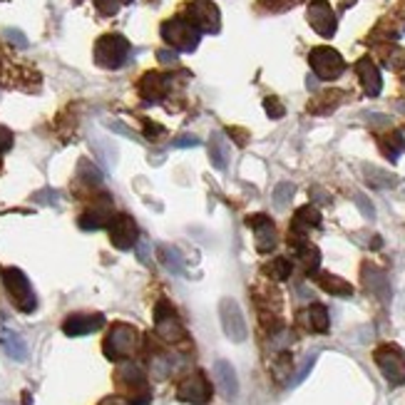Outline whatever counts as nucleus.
<instances>
[{
	"instance_id": "nucleus-1",
	"label": "nucleus",
	"mask_w": 405,
	"mask_h": 405,
	"mask_svg": "<svg viewBox=\"0 0 405 405\" xmlns=\"http://www.w3.org/2000/svg\"><path fill=\"white\" fill-rule=\"evenodd\" d=\"M162 37L167 45H172L174 50L182 53H192L199 45L201 32L194 23H189L187 18H172L162 25Z\"/></svg>"
},
{
	"instance_id": "nucleus-2",
	"label": "nucleus",
	"mask_w": 405,
	"mask_h": 405,
	"mask_svg": "<svg viewBox=\"0 0 405 405\" xmlns=\"http://www.w3.org/2000/svg\"><path fill=\"white\" fill-rule=\"evenodd\" d=\"M219 318H221V328H224L229 341H234V343L247 341V336H249L247 318H244V311L237 299H229L227 296V299L219 301Z\"/></svg>"
},
{
	"instance_id": "nucleus-3",
	"label": "nucleus",
	"mask_w": 405,
	"mask_h": 405,
	"mask_svg": "<svg viewBox=\"0 0 405 405\" xmlns=\"http://www.w3.org/2000/svg\"><path fill=\"white\" fill-rule=\"evenodd\" d=\"M130 42L122 35H102L95 45V63L105 70H117L127 60Z\"/></svg>"
},
{
	"instance_id": "nucleus-4",
	"label": "nucleus",
	"mask_w": 405,
	"mask_h": 405,
	"mask_svg": "<svg viewBox=\"0 0 405 405\" xmlns=\"http://www.w3.org/2000/svg\"><path fill=\"white\" fill-rule=\"evenodd\" d=\"M309 63H311V70L316 75L318 80H338L346 70V60L341 58V53L333 48H313L309 55Z\"/></svg>"
},
{
	"instance_id": "nucleus-5",
	"label": "nucleus",
	"mask_w": 405,
	"mask_h": 405,
	"mask_svg": "<svg viewBox=\"0 0 405 405\" xmlns=\"http://www.w3.org/2000/svg\"><path fill=\"white\" fill-rule=\"evenodd\" d=\"M3 281H6L8 294H11L13 304H15L18 309L25 311V313L35 311V306H37L35 294H32L30 281H27V276L23 274L20 268H6V271H3Z\"/></svg>"
},
{
	"instance_id": "nucleus-6",
	"label": "nucleus",
	"mask_w": 405,
	"mask_h": 405,
	"mask_svg": "<svg viewBox=\"0 0 405 405\" xmlns=\"http://www.w3.org/2000/svg\"><path fill=\"white\" fill-rule=\"evenodd\" d=\"M373 358L388 383L405 385V353L398 346H380Z\"/></svg>"
},
{
	"instance_id": "nucleus-7",
	"label": "nucleus",
	"mask_w": 405,
	"mask_h": 405,
	"mask_svg": "<svg viewBox=\"0 0 405 405\" xmlns=\"http://www.w3.org/2000/svg\"><path fill=\"white\" fill-rule=\"evenodd\" d=\"M135 346H137V331L127 323H115L105 341V353L112 361H122V358L132 356Z\"/></svg>"
},
{
	"instance_id": "nucleus-8",
	"label": "nucleus",
	"mask_w": 405,
	"mask_h": 405,
	"mask_svg": "<svg viewBox=\"0 0 405 405\" xmlns=\"http://www.w3.org/2000/svg\"><path fill=\"white\" fill-rule=\"evenodd\" d=\"M154 331L167 343H177L185 338V326L179 323L177 313L167 301H159L157 309H154Z\"/></svg>"
},
{
	"instance_id": "nucleus-9",
	"label": "nucleus",
	"mask_w": 405,
	"mask_h": 405,
	"mask_svg": "<svg viewBox=\"0 0 405 405\" xmlns=\"http://www.w3.org/2000/svg\"><path fill=\"white\" fill-rule=\"evenodd\" d=\"M107 229H110V242L115 244L120 251H127V249H132L137 244L139 232H137V224H135L132 216H127V214L112 216Z\"/></svg>"
},
{
	"instance_id": "nucleus-10",
	"label": "nucleus",
	"mask_w": 405,
	"mask_h": 405,
	"mask_svg": "<svg viewBox=\"0 0 405 405\" xmlns=\"http://www.w3.org/2000/svg\"><path fill=\"white\" fill-rule=\"evenodd\" d=\"M177 395H179V400H185V403L204 405L206 400L211 398V385H209V380H206V375L197 370V373L187 375V378L179 383Z\"/></svg>"
},
{
	"instance_id": "nucleus-11",
	"label": "nucleus",
	"mask_w": 405,
	"mask_h": 405,
	"mask_svg": "<svg viewBox=\"0 0 405 405\" xmlns=\"http://www.w3.org/2000/svg\"><path fill=\"white\" fill-rule=\"evenodd\" d=\"M189 23H194L199 27V32H216L221 25L219 18V8L211 3V0H192L189 6Z\"/></svg>"
},
{
	"instance_id": "nucleus-12",
	"label": "nucleus",
	"mask_w": 405,
	"mask_h": 405,
	"mask_svg": "<svg viewBox=\"0 0 405 405\" xmlns=\"http://www.w3.org/2000/svg\"><path fill=\"white\" fill-rule=\"evenodd\" d=\"M309 23L311 27L323 37L336 35V13L326 0H311L309 6Z\"/></svg>"
},
{
	"instance_id": "nucleus-13",
	"label": "nucleus",
	"mask_w": 405,
	"mask_h": 405,
	"mask_svg": "<svg viewBox=\"0 0 405 405\" xmlns=\"http://www.w3.org/2000/svg\"><path fill=\"white\" fill-rule=\"evenodd\" d=\"M247 224L254 229V237H256V249L261 254H268L276 249V227L274 221L268 219L266 214H258V216H249Z\"/></svg>"
},
{
	"instance_id": "nucleus-14",
	"label": "nucleus",
	"mask_w": 405,
	"mask_h": 405,
	"mask_svg": "<svg viewBox=\"0 0 405 405\" xmlns=\"http://www.w3.org/2000/svg\"><path fill=\"white\" fill-rule=\"evenodd\" d=\"M105 326V316L102 313H75L63 323V331L68 336H85V333L100 331Z\"/></svg>"
},
{
	"instance_id": "nucleus-15",
	"label": "nucleus",
	"mask_w": 405,
	"mask_h": 405,
	"mask_svg": "<svg viewBox=\"0 0 405 405\" xmlns=\"http://www.w3.org/2000/svg\"><path fill=\"white\" fill-rule=\"evenodd\" d=\"M356 73L361 77V85H363L366 95L378 97L380 89H383V77H380V70L375 68V63L370 58H361L356 63Z\"/></svg>"
},
{
	"instance_id": "nucleus-16",
	"label": "nucleus",
	"mask_w": 405,
	"mask_h": 405,
	"mask_svg": "<svg viewBox=\"0 0 405 405\" xmlns=\"http://www.w3.org/2000/svg\"><path fill=\"white\" fill-rule=\"evenodd\" d=\"M214 378L216 385H219L221 395L229 400H234L239 395V378H237V370L229 361H216L214 363Z\"/></svg>"
},
{
	"instance_id": "nucleus-17",
	"label": "nucleus",
	"mask_w": 405,
	"mask_h": 405,
	"mask_svg": "<svg viewBox=\"0 0 405 405\" xmlns=\"http://www.w3.org/2000/svg\"><path fill=\"white\" fill-rule=\"evenodd\" d=\"M167 92V77L162 73H147L139 80V95L147 102H159Z\"/></svg>"
},
{
	"instance_id": "nucleus-18",
	"label": "nucleus",
	"mask_w": 405,
	"mask_h": 405,
	"mask_svg": "<svg viewBox=\"0 0 405 405\" xmlns=\"http://www.w3.org/2000/svg\"><path fill=\"white\" fill-rule=\"evenodd\" d=\"M363 284H366V289H368L373 296H378L380 301H388L390 299V284H388V279H385V274L380 271V268L366 266Z\"/></svg>"
},
{
	"instance_id": "nucleus-19",
	"label": "nucleus",
	"mask_w": 405,
	"mask_h": 405,
	"mask_svg": "<svg viewBox=\"0 0 405 405\" xmlns=\"http://www.w3.org/2000/svg\"><path fill=\"white\" fill-rule=\"evenodd\" d=\"M316 284L321 286L326 294H333V296H353V286L348 284L346 279L336 274H328V271H316Z\"/></svg>"
},
{
	"instance_id": "nucleus-20",
	"label": "nucleus",
	"mask_w": 405,
	"mask_h": 405,
	"mask_svg": "<svg viewBox=\"0 0 405 405\" xmlns=\"http://www.w3.org/2000/svg\"><path fill=\"white\" fill-rule=\"evenodd\" d=\"M306 316H309V326H311V331H316V333H328V326H331V318H328L326 306H321V304H311V306H309V311H306Z\"/></svg>"
},
{
	"instance_id": "nucleus-21",
	"label": "nucleus",
	"mask_w": 405,
	"mask_h": 405,
	"mask_svg": "<svg viewBox=\"0 0 405 405\" xmlns=\"http://www.w3.org/2000/svg\"><path fill=\"white\" fill-rule=\"evenodd\" d=\"M157 256L167 271H172V274H177V276L185 274V261H182V256H179V251L174 247H159Z\"/></svg>"
},
{
	"instance_id": "nucleus-22",
	"label": "nucleus",
	"mask_w": 405,
	"mask_h": 405,
	"mask_svg": "<svg viewBox=\"0 0 405 405\" xmlns=\"http://www.w3.org/2000/svg\"><path fill=\"white\" fill-rule=\"evenodd\" d=\"M209 157H211V164H214L216 169H227L229 164V152L227 147H224V142H221L219 135H214L209 142Z\"/></svg>"
},
{
	"instance_id": "nucleus-23",
	"label": "nucleus",
	"mask_w": 405,
	"mask_h": 405,
	"mask_svg": "<svg viewBox=\"0 0 405 405\" xmlns=\"http://www.w3.org/2000/svg\"><path fill=\"white\" fill-rule=\"evenodd\" d=\"M296 254H299V258H301V263H304L306 271H309V274H316L318 263H321V254H318V249L304 244L301 249H296Z\"/></svg>"
},
{
	"instance_id": "nucleus-24",
	"label": "nucleus",
	"mask_w": 405,
	"mask_h": 405,
	"mask_svg": "<svg viewBox=\"0 0 405 405\" xmlns=\"http://www.w3.org/2000/svg\"><path fill=\"white\" fill-rule=\"evenodd\" d=\"M291 261L289 258H284V256H279V258H274V261L268 263L266 266V274L271 276V279H276V281H286L291 276Z\"/></svg>"
},
{
	"instance_id": "nucleus-25",
	"label": "nucleus",
	"mask_w": 405,
	"mask_h": 405,
	"mask_svg": "<svg viewBox=\"0 0 405 405\" xmlns=\"http://www.w3.org/2000/svg\"><path fill=\"white\" fill-rule=\"evenodd\" d=\"M6 348L15 361H25L27 358V346L23 343V338L18 336V333H11V331L6 333Z\"/></svg>"
},
{
	"instance_id": "nucleus-26",
	"label": "nucleus",
	"mask_w": 405,
	"mask_h": 405,
	"mask_svg": "<svg viewBox=\"0 0 405 405\" xmlns=\"http://www.w3.org/2000/svg\"><path fill=\"white\" fill-rule=\"evenodd\" d=\"M380 144H383V152L390 162L398 159V154H400L398 149H405V139H403V135H398V132H393L388 139H380Z\"/></svg>"
},
{
	"instance_id": "nucleus-27",
	"label": "nucleus",
	"mask_w": 405,
	"mask_h": 405,
	"mask_svg": "<svg viewBox=\"0 0 405 405\" xmlns=\"http://www.w3.org/2000/svg\"><path fill=\"white\" fill-rule=\"evenodd\" d=\"M294 192H296V187L291 185V182H281V185H276L274 204L279 206V209H286V206L291 204V199H294Z\"/></svg>"
},
{
	"instance_id": "nucleus-28",
	"label": "nucleus",
	"mask_w": 405,
	"mask_h": 405,
	"mask_svg": "<svg viewBox=\"0 0 405 405\" xmlns=\"http://www.w3.org/2000/svg\"><path fill=\"white\" fill-rule=\"evenodd\" d=\"M80 177H82L85 182H89V185H100V182H102V174L97 172V169L87 162V159H82V162H80Z\"/></svg>"
},
{
	"instance_id": "nucleus-29",
	"label": "nucleus",
	"mask_w": 405,
	"mask_h": 405,
	"mask_svg": "<svg viewBox=\"0 0 405 405\" xmlns=\"http://www.w3.org/2000/svg\"><path fill=\"white\" fill-rule=\"evenodd\" d=\"M263 107H266V115L271 117V120H281V117L286 115V110L279 102V97H266V100H263Z\"/></svg>"
},
{
	"instance_id": "nucleus-30",
	"label": "nucleus",
	"mask_w": 405,
	"mask_h": 405,
	"mask_svg": "<svg viewBox=\"0 0 405 405\" xmlns=\"http://www.w3.org/2000/svg\"><path fill=\"white\" fill-rule=\"evenodd\" d=\"M122 3H130V0H95V6L100 8V13H105V15H115Z\"/></svg>"
},
{
	"instance_id": "nucleus-31",
	"label": "nucleus",
	"mask_w": 405,
	"mask_h": 405,
	"mask_svg": "<svg viewBox=\"0 0 405 405\" xmlns=\"http://www.w3.org/2000/svg\"><path fill=\"white\" fill-rule=\"evenodd\" d=\"M356 204L361 206V211H363V216H366V219H373V216H375L373 204H370V201H368V197H366V194H356Z\"/></svg>"
},
{
	"instance_id": "nucleus-32",
	"label": "nucleus",
	"mask_w": 405,
	"mask_h": 405,
	"mask_svg": "<svg viewBox=\"0 0 405 405\" xmlns=\"http://www.w3.org/2000/svg\"><path fill=\"white\" fill-rule=\"evenodd\" d=\"M385 63H388L390 68H395V70H403L405 68V53H403V50H390V55L385 58Z\"/></svg>"
},
{
	"instance_id": "nucleus-33",
	"label": "nucleus",
	"mask_w": 405,
	"mask_h": 405,
	"mask_svg": "<svg viewBox=\"0 0 405 405\" xmlns=\"http://www.w3.org/2000/svg\"><path fill=\"white\" fill-rule=\"evenodd\" d=\"M13 132L8 130V127H0V152H8V149L13 147Z\"/></svg>"
},
{
	"instance_id": "nucleus-34",
	"label": "nucleus",
	"mask_w": 405,
	"mask_h": 405,
	"mask_svg": "<svg viewBox=\"0 0 405 405\" xmlns=\"http://www.w3.org/2000/svg\"><path fill=\"white\" fill-rule=\"evenodd\" d=\"M6 37H8L11 42H15L18 48H27V37L23 35L20 30H6Z\"/></svg>"
},
{
	"instance_id": "nucleus-35",
	"label": "nucleus",
	"mask_w": 405,
	"mask_h": 405,
	"mask_svg": "<svg viewBox=\"0 0 405 405\" xmlns=\"http://www.w3.org/2000/svg\"><path fill=\"white\" fill-rule=\"evenodd\" d=\"M157 60L162 65H177V53H174V50H159L157 53Z\"/></svg>"
},
{
	"instance_id": "nucleus-36",
	"label": "nucleus",
	"mask_w": 405,
	"mask_h": 405,
	"mask_svg": "<svg viewBox=\"0 0 405 405\" xmlns=\"http://www.w3.org/2000/svg\"><path fill=\"white\" fill-rule=\"evenodd\" d=\"M229 137L237 139L239 147H244V144L249 142V135H247V132H244V130H237V127H229Z\"/></svg>"
},
{
	"instance_id": "nucleus-37",
	"label": "nucleus",
	"mask_w": 405,
	"mask_h": 405,
	"mask_svg": "<svg viewBox=\"0 0 405 405\" xmlns=\"http://www.w3.org/2000/svg\"><path fill=\"white\" fill-rule=\"evenodd\" d=\"M284 3H286V0H258V6L266 8V11H279Z\"/></svg>"
},
{
	"instance_id": "nucleus-38",
	"label": "nucleus",
	"mask_w": 405,
	"mask_h": 405,
	"mask_svg": "<svg viewBox=\"0 0 405 405\" xmlns=\"http://www.w3.org/2000/svg\"><path fill=\"white\" fill-rule=\"evenodd\" d=\"M144 132H147V137H159L164 130L159 125H154V122H144Z\"/></svg>"
},
{
	"instance_id": "nucleus-39",
	"label": "nucleus",
	"mask_w": 405,
	"mask_h": 405,
	"mask_svg": "<svg viewBox=\"0 0 405 405\" xmlns=\"http://www.w3.org/2000/svg\"><path fill=\"white\" fill-rule=\"evenodd\" d=\"M174 144H177V147H197V144H199V139H197V137H179Z\"/></svg>"
},
{
	"instance_id": "nucleus-40",
	"label": "nucleus",
	"mask_w": 405,
	"mask_h": 405,
	"mask_svg": "<svg viewBox=\"0 0 405 405\" xmlns=\"http://www.w3.org/2000/svg\"><path fill=\"white\" fill-rule=\"evenodd\" d=\"M147 251H149V247H147V244H139V247H137V258H139V261H142V263H149Z\"/></svg>"
},
{
	"instance_id": "nucleus-41",
	"label": "nucleus",
	"mask_w": 405,
	"mask_h": 405,
	"mask_svg": "<svg viewBox=\"0 0 405 405\" xmlns=\"http://www.w3.org/2000/svg\"><path fill=\"white\" fill-rule=\"evenodd\" d=\"M100 405H130L127 400H122V398H107V400H102Z\"/></svg>"
}]
</instances>
